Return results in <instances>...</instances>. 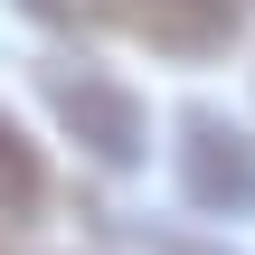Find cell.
Segmentation results:
<instances>
[{
    "mask_svg": "<svg viewBox=\"0 0 255 255\" xmlns=\"http://www.w3.org/2000/svg\"><path fill=\"white\" fill-rule=\"evenodd\" d=\"M151 255H227V246H208V237H161Z\"/></svg>",
    "mask_w": 255,
    "mask_h": 255,
    "instance_id": "obj_5",
    "label": "cell"
},
{
    "mask_svg": "<svg viewBox=\"0 0 255 255\" xmlns=\"http://www.w3.org/2000/svg\"><path fill=\"white\" fill-rule=\"evenodd\" d=\"M114 19L161 57H218L237 38V0H114Z\"/></svg>",
    "mask_w": 255,
    "mask_h": 255,
    "instance_id": "obj_3",
    "label": "cell"
},
{
    "mask_svg": "<svg viewBox=\"0 0 255 255\" xmlns=\"http://www.w3.org/2000/svg\"><path fill=\"white\" fill-rule=\"evenodd\" d=\"M38 199H47V170H38V151L19 142V123L0 114V218L19 227V218H38Z\"/></svg>",
    "mask_w": 255,
    "mask_h": 255,
    "instance_id": "obj_4",
    "label": "cell"
},
{
    "mask_svg": "<svg viewBox=\"0 0 255 255\" xmlns=\"http://www.w3.org/2000/svg\"><path fill=\"white\" fill-rule=\"evenodd\" d=\"M38 95H47V114H57V132L85 151V161H104V170H132L142 161V104H132V85H114L104 66H38Z\"/></svg>",
    "mask_w": 255,
    "mask_h": 255,
    "instance_id": "obj_1",
    "label": "cell"
},
{
    "mask_svg": "<svg viewBox=\"0 0 255 255\" xmlns=\"http://www.w3.org/2000/svg\"><path fill=\"white\" fill-rule=\"evenodd\" d=\"M180 199L199 218H255V142L227 114H180Z\"/></svg>",
    "mask_w": 255,
    "mask_h": 255,
    "instance_id": "obj_2",
    "label": "cell"
}]
</instances>
